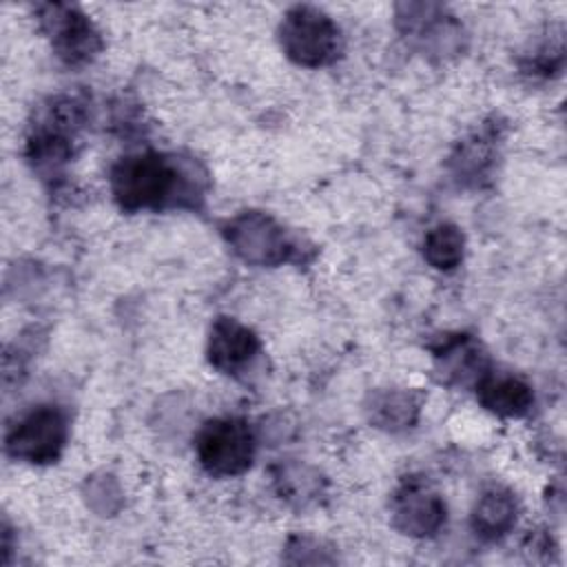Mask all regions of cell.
<instances>
[{"instance_id":"cell-1","label":"cell","mask_w":567,"mask_h":567,"mask_svg":"<svg viewBox=\"0 0 567 567\" xmlns=\"http://www.w3.org/2000/svg\"><path fill=\"white\" fill-rule=\"evenodd\" d=\"M188 177L190 173L175 157L144 151L122 157L111 168V193L126 213L186 206L199 193L197 182Z\"/></svg>"},{"instance_id":"cell-2","label":"cell","mask_w":567,"mask_h":567,"mask_svg":"<svg viewBox=\"0 0 567 567\" xmlns=\"http://www.w3.org/2000/svg\"><path fill=\"white\" fill-rule=\"evenodd\" d=\"M284 53L308 69L332 64L343 47L339 24L321 9L297 4L286 11L279 27Z\"/></svg>"},{"instance_id":"cell-3","label":"cell","mask_w":567,"mask_h":567,"mask_svg":"<svg viewBox=\"0 0 567 567\" xmlns=\"http://www.w3.org/2000/svg\"><path fill=\"white\" fill-rule=\"evenodd\" d=\"M195 454L210 476H239L252 465L255 434L239 416L210 419L195 436Z\"/></svg>"},{"instance_id":"cell-4","label":"cell","mask_w":567,"mask_h":567,"mask_svg":"<svg viewBox=\"0 0 567 567\" xmlns=\"http://www.w3.org/2000/svg\"><path fill=\"white\" fill-rule=\"evenodd\" d=\"M224 237L233 252L252 266H279L295 259L297 244L270 215L244 210L224 224Z\"/></svg>"},{"instance_id":"cell-5","label":"cell","mask_w":567,"mask_h":567,"mask_svg":"<svg viewBox=\"0 0 567 567\" xmlns=\"http://www.w3.org/2000/svg\"><path fill=\"white\" fill-rule=\"evenodd\" d=\"M66 436V414L58 405H38L9 427L4 450L16 461L47 465L60 458Z\"/></svg>"},{"instance_id":"cell-6","label":"cell","mask_w":567,"mask_h":567,"mask_svg":"<svg viewBox=\"0 0 567 567\" xmlns=\"http://www.w3.org/2000/svg\"><path fill=\"white\" fill-rule=\"evenodd\" d=\"M44 31L51 38L55 55L69 64L80 66L91 62L100 49L102 38L95 24L73 4H42L38 7Z\"/></svg>"},{"instance_id":"cell-7","label":"cell","mask_w":567,"mask_h":567,"mask_svg":"<svg viewBox=\"0 0 567 567\" xmlns=\"http://www.w3.org/2000/svg\"><path fill=\"white\" fill-rule=\"evenodd\" d=\"M392 518L403 534L423 538L443 527L445 503L427 483L410 478L394 492Z\"/></svg>"},{"instance_id":"cell-8","label":"cell","mask_w":567,"mask_h":567,"mask_svg":"<svg viewBox=\"0 0 567 567\" xmlns=\"http://www.w3.org/2000/svg\"><path fill=\"white\" fill-rule=\"evenodd\" d=\"M257 352L259 339L248 326L233 317H217L213 321L206 354L215 370L224 374H237L257 357Z\"/></svg>"},{"instance_id":"cell-9","label":"cell","mask_w":567,"mask_h":567,"mask_svg":"<svg viewBox=\"0 0 567 567\" xmlns=\"http://www.w3.org/2000/svg\"><path fill=\"white\" fill-rule=\"evenodd\" d=\"M476 399L487 412L496 416L518 419L532 410L534 390L516 377L483 374L476 381Z\"/></svg>"},{"instance_id":"cell-10","label":"cell","mask_w":567,"mask_h":567,"mask_svg":"<svg viewBox=\"0 0 567 567\" xmlns=\"http://www.w3.org/2000/svg\"><path fill=\"white\" fill-rule=\"evenodd\" d=\"M516 523V498L509 489L489 487L485 489L472 512V527L485 540L505 536Z\"/></svg>"},{"instance_id":"cell-11","label":"cell","mask_w":567,"mask_h":567,"mask_svg":"<svg viewBox=\"0 0 567 567\" xmlns=\"http://www.w3.org/2000/svg\"><path fill=\"white\" fill-rule=\"evenodd\" d=\"M436 370L447 383H467L470 379H481L487 372H481L485 365V354L481 346L465 334H458L445 341L436 350Z\"/></svg>"},{"instance_id":"cell-12","label":"cell","mask_w":567,"mask_h":567,"mask_svg":"<svg viewBox=\"0 0 567 567\" xmlns=\"http://www.w3.org/2000/svg\"><path fill=\"white\" fill-rule=\"evenodd\" d=\"M370 421L383 430H403L416 421L419 401L403 390H381L372 394Z\"/></svg>"},{"instance_id":"cell-13","label":"cell","mask_w":567,"mask_h":567,"mask_svg":"<svg viewBox=\"0 0 567 567\" xmlns=\"http://www.w3.org/2000/svg\"><path fill=\"white\" fill-rule=\"evenodd\" d=\"M465 237L454 224L434 226L423 239V257L436 270H452L463 261Z\"/></svg>"}]
</instances>
